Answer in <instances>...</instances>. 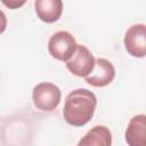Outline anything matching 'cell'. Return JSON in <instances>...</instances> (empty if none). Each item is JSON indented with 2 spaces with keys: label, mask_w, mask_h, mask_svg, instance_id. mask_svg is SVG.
<instances>
[{
  "label": "cell",
  "mask_w": 146,
  "mask_h": 146,
  "mask_svg": "<svg viewBox=\"0 0 146 146\" xmlns=\"http://www.w3.org/2000/svg\"><path fill=\"white\" fill-rule=\"evenodd\" d=\"M96 107L97 97L92 91L84 88L75 89L65 99L63 116L70 125L83 127L92 119Z\"/></svg>",
  "instance_id": "cell-1"
},
{
  "label": "cell",
  "mask_w": 146,
  "mask_h": 146,
  "mask_svg": "<svg viewBox=\"0 0 146 146\" xmlns=\"http://www.w3.org/2000/svg\"><path fill=\"white\" fill-rule=\"evenodd\" d=\"M60 89L51 82H41L33 88L32 100L34 106L42 112H51L60 103Z\"/></svg>",
  "instance_id": "cell-2"
},
{
  "label": "cell",
  "mask_w": 146,
  "mask_h": 146,
  "mask_svg": "<svg viewBox=\"0 0 146 146\" xmlns=\"http://www.w3.org/2000/svg\"><path fill=\"white\" fill-rule=\"evenodd\" d=\"M78 43L74 36L67 31L54 33L48 41V51L50 56L60 62H67L75 52Z\"/></svg>",
  "instance_id": "cell-3"
},
{
  "label": "cell",
  "mask_w": 146,
  "mask_h": 146,
  "mask_svg": "<svg viewBox=\"0 0 146 146\" xmlns=\"http://www.w3.org/2000/svg\"><path fill=\"white\" fill-rule=\"evenodd\" d=\"M96 58L92 52L82 44H78L73 56L65 63L66 68L75 76L87 78L94 70Z\"/></svg>",
  "instance_id": "cell-4"
},
{
  "label": "cell",
  "mask_w": 146,
  "mask_h": 146,
  "mask_svg": "<svg viewBox=\"0 0 146 146\" xmlns=\"http://www.w3.org/2000/svg\"><path fill=\"white\" fill-rule=\"evenodd\" d=\"M127 52L136 58H144L146 56V26L145 24L131 25L124 34L123 39Z\"/></svg>",
  "instance_id": "cell-5"
},
{
  "label": "cell",
  "mask_w": 146,
  "mask_h": 146,
  "mask_svg": "<svg viewBox=\"0 0 146 146\" xmlns=\"http://www.w3.org/2000/svg\"><path fill=\"white\" fill-rule=\"evenodd\" d=\"M115 78V67L106 58H96L91 73L84 78L86 82L96 88H103L113 82Z\"/></svg>",
  "instance_id": "cell-6"
},
{
  "label": "cell",
  "mask_w": 146,
  "mask_h": 146,
  "mask_svg": "<svg viewBox=\"0 0 146 146\" xmlns=\"http://www.w3.org/2000/svg\"><path fill=\"white\" fill-rule=\"evenodd\" d=\"M124 138L129 146H146V116L144 114H138L130 119Z\"/></svg>",
  "instance_id": "cell-7"
},
{
  "label": "cell",
  "mask_w": 146,
  "mask_h": 146,
  "mask_svg": "<svg viewBox=\"0 0 146 146\" xmlns=\"http://www.w3.org/2000/svg\"><path fill=\"white\" fill-rule=\"evenodd\" d=\"M34 8L39 19L44 23H55L63 14V2L60 0H35Z\"/></svg>",
  "instance_id": "cell-8"
},
{
  "label": "cell",
  "mask_w": 146,
  "mask_h": 146,
  "mask_svg": "<svg viewBox=\"0 0 146 146\" xmlns=\"http://www.w3.org/2000/svg\"><path fill=\"white\" fill-rule=\"evenodd\" d=\"M78 146H112V132L105 125H95L79 140Z\"/></svg>",
  "instance_id": "cell-9"
},
{
  "label": "cell",
  "mask_w": 146,
  "mask_h": 146,
  "mask_svg": "<svg viewBox=\"0 0 146 146\" xmlns=\"http://www.w3.org/2000/svg\"><path fill=\"white\" fill-rule=\"evenodd\" d=\"M2 3L6 7L10 8V9H17V8L24 6L25 5V1H2Z\"/></svg>",
  "instance_id": "cell-10"
},
{
  "label": "cell",
  "mask_w": 146,
  "mask_h": 146,
  "mask_svg": "<svg viewBox=\"0 0 146 146\" xmlns=\"http://www.w3.org/2000/svg\"><path fill=\"white\" fill-rule=\"evenodd\" d=\"M7 29V17L5 13L0 9V34H2Z\"/></svg>",
  "instance_id": "cell-11"
}]
</instances>
